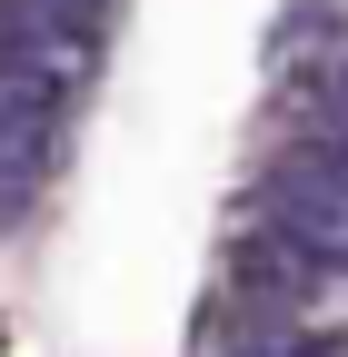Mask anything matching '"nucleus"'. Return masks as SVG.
<instances>
[{"label": "nucleus", "instance_id": "f257e3e1", "mask_svg": "<svg viewBox=\"0 0 348 357\" xmlns=\"http://www.w3.org/2000/svg\"><path fill=\"white\" fill-rule=\"evenodd\" d=\"M229 278H239V298H309V288H319V268L298 258L289 238L259 229V238H239V248H229Z\"/></svg>", "mask_w": 348, "mask_h": 357}, {"label": "nucleus", "instance_id": "f03ea898", "mask_svg": "<svg viewBox=\"0 0 348 357\" xmlns=\"http://www.w3.org/2000/svg\"><path fill=\"white\" fill-rule=\"evenodd\" d=\"M0 79H50V89H70V70H50V30H40L20 0H0Z\"/></svg>", "mask_w": 348, "mask_h": 357}]
</instances>
